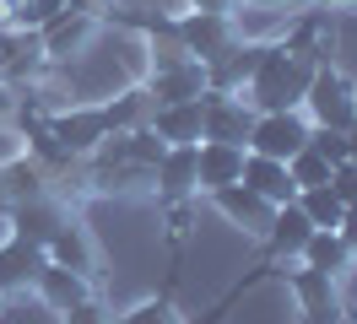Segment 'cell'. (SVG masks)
Segmentation results:
<instances>
[{
	"mask_svg": "<svg viewBox=\"0 0 357 324\" xmlns=\"http://www.w3.org/2000/svg\"><path fill=\"white\" fill-rule=\"evenodd\" d=\"M87 33H92V17H87V11H76V17L60 11L54 22H44V54H49V60H70V49L87 38Z\"/></svg>",
	"mask_w": 357,
	"mask_h": 324,
	"instance_id": "44dd1931",
	"label": "cell"
},
{
	"mask_svg": "<svg viewBox=\"0 0 357 324\" xmlns=\"http://www.w3.org/2000/svg\"><path fill=\"white\" fill-rule=\"evenodd\" d=\"M314 70H319L314 60L287 54L282 43H271L266 60H260V70H255V76H249V86H244L249 108H255V114H271V108H298V103H303V92H309V82H314Z\"/></svg>",
	"mask_w": 357,
	"mask_h": 324,
	"instance_id": "6da1fadb",
	"label": "cell"
},
{
	"mask_svg": "<svg viewBox=\"0 0 357 324\" xmlns=\"http://www.w3.org/2000/svg\"><path fill=\"white\" fill-rule=\"evenodd\" d=\"M174 33H178V43H184V49H190L201 65L222 60L227 49L238 43V33H233V17H227V11H190L184 22H174Z\"/></svg>",
	"mask_w": 357,
	"mask_h": 324,
	"instance_id": "5b68a950",
	"label": "cell"
},
{
	"mask_svg": "<svg viewBox=\"0 0 357 324\" xmlns=\"http://www.w3.org/2000/svg\"><path fill=\"white\" fill-rule=\"evenodd\" d=\"M0 194H6V206L38 200V194H44V168H38V162H27V157H17L11 168H0Z\"/></svg>",
	"mask_w": 357,
	"mask_h": 324,
	"instance_id": "7402d4cb",
	"label": "cell"
},
{
	"mask_svg": "<svg viewBox=\"0 0 357 324\" xmlns=\"http://www.w3.org/2000/svg\"><path fill=\"white\" fill-rule=\"evenodd\" d=\"M60 222H66V216H60V206H54L49 194H38V200H22V206H11V233L27 238V243H38V249H44L49 238L60 233Z\"/></svg>",
	"mask_w": 357,
	"mask_h": 324,
	"instance_id": "5bb4252c",
	"label": "cell"
},
{
	"mask_svg": "<svg viewBox=\"0 0 357 324\" xmlns=\"http://www.w3.org/2000/svg\"><path fill=\"white\" fill-rule=\"evenodd\" d=\"M54 141L70 151V157H92V151L109 141V125H103V108H70V114H54Z\"/></svg>",
	"mask_w": 357,
	"mask_h": 324,
	"instance_id": "52a82bcc",
	"label": "cell"
},
{
	"mask_svg": "<svg viewBox=\"0 0 357 324\" xmlns=\"http://www.w3.org/2000/svg\"><path fill=\"white\" fill-rule=\"evenodd\" d=\"M119 324H178V314L168 308V302H141V308H130Z\"/></svg>",
	"mask_w": 357,
	"mask_h": 324,
	"instance_id": "484cf974",
	"label": "cell"
},
{
	"mask_svg": "<svg viewBox=\"0 0 357 324\" xmlns=\"http://www.w3.org/2000/svg\"><path fill=\"white\" fill-rule=\"evenodd\" d=\"M6 108H11V92H6V86H0V119H6Z\"/></svg>",
	"mask_w": 357,
	"mask_h": 324,
	"instance_id": "d6a6232c",
	"label": "cell"
},
{
	"mask_svg": "<svg viewBox=\"0 0 357 324\" xmlns=\"http://www.w3.org/2000/svg\"><path fill=\"white\" fill-rule=\"evenodd\" d=\"M303 108H309V125L347 130V125L357 119V92L347 86V76H341V70L319 65V70H314V82H309V92H303Z\"/></svg>",
	"mask_w": 357,
	"mask_h": 324,
	"instance_id": "3957f363",
	"label": "cell"
},
{
	"mask_svg": "<svg viewBox=\"0 0 357 324\" xmlns=\"http://www.w3.org/2000/svg\"><path fill=\"white\" fill-rule=\"evenodd\" d=\"M152 103H190V98H201L206 92V65L195 54H184L174 65H157L152 70Z\"/></svg>",
	"mask_w": 357,
	"mask_h": 324,
	"instance_id": "ba28073f",
	"label": "cell"
},
{
	"mask_svg": "<svg viewBox=\"0 0 357 324\" xmlns=\"http://www.w3.org/2000/svg\"><path fill=\"white\" fill-rule=\"evenodd\" d=\"M201 114H206L201 141H227V146H244V141H249L255 108H249L244 92H211V86H206V92H201Z\"/></svg>",
	"mask_w": 357,
	"mask_h": 324,
	"instance_id": "277c9868",
	"label": "cell"
},
{
	"mask_svg": "<svg viewBox=\"0 0 357 324\" xmlns=\"http://www.w3.org/2000/svg\"><path fill=\"white\" fill-rule=\"evenodd\" d=\"M233 0H190V11H227Z\"/></svg>",
	"mask_w": 357,
	"mask_h": 324,
	"instance_id": "f1b7e54d",
	"label": "cell"
},
{
	"mask_svg": "<svg viewBox=\"0 0 357 324\" xmlns=\"http://www.w3.org/2000/svg\"><path fill=\"white\" fill-rule=\"evenodd\" d=\"M38 265H44V249L11 233L6 243H0V292H17V286H27V281L38 276Z\"/></svg>",
	"mask_w": 357,
	"mask_h": 324,
	"instance_id": "e0dca14e",
	"label": "cell"
},
{
	"mask_svg": "<svg viewBox=\"0 0 357 324\" xmlns=\"http://www.w3.org/2000/svg\"><path fill=\"white\" fill-rule=\"evenodd\" d=\"M211 200H217V206L227 211V222H238L244 233L266 238V227H271V211H276V206H266V200H260L255 190H244V184H227V190H217Z\"/></svg>",
	"mask_w": 357,
	"mask_h": 324,
	"instance_id": "9a60e30c",
	"label": "cell"
},
{
	"mask_svg": "<svg viewBox=\"0 0 357 324\" xmlns=\"http://www.w3.org/2000/svg\"><path fill=\"white\" fill-rule=\"evenodd\" d=\"M298 206H303V216H309L314 227H341V216H347V200L331 190V184H314V190H298Z\"/></svg>",
	"mask_w": 357,
	"mask_h": 324,
	"instance_id": "603a6c76",
	"label": "cell"
},
{
	"mask_svg": "<svg viewBox=\"0 0 357 324\" xmlns=\"http://www.w3.org/2000/svg\"><path fill=\"white\" fill-rule=\"evenodd\" d=\"M44 259H54V265H66V270L92 276V243H87V233H82L76 222H60V233L44 243Z\"/></svg>",
	"mask_w": 357,
	"mask_h": 324,
	"instance_id": "d6986e66",
	"label": "cell"
},
{
	"mask_svg": "<svg viewBox=\"0 0 357 324\" xmlns=\"http://www.w3.org/2000/svg\"><path fill=\"white\" fill-rule=\"evenodd\" d=\"M249 151H260V157H276V162H287L292 151L309 146V119L298 114V108H271V114H255V125H249Z\"/></svg>",
	"mask_w": 357,
	"mask_h": 324,
	"instance_id": "7a4b0ae2",
	"label": "cell"
},
{
	"mask_svg": "<svg viewBox=\"0 0 357 324\" xmlns=\"http://www.w3.org/2000/svg\"><path fill=\"white\" fill-rule=\"evenodd\" d=\"M347 157H352V162H357V119H352V125H347Z\"/></svg>",
	"mask_w": 357,
	"mask_h": 324,
	"instance_id": "f546056e",
	"label": "cell"
},
{
	"mask_svg": "<svg viewBox=\"0 0 357 324\" xmlns=\"http://www.w3.org/2000/svg\"><path fill=\"white\" fill-rule=\"evenodd\" d=\"M244 190H255L266 206H292L298 200V184H292L287 162H276V157H260V151H244V178H238Z\"/></svg>",
	"mask_w": 357,
	"mask_h": 324,
	"instance_id": "8992f818",
	"label": "cell"
},
{
	"mask_svg": "<svg viewBox=\"0 0 357 324\" xmlns=\"http://www.w3.org/2000/svg\"><path fill=\"white\" fill-rule=\"evenodd\" d=\"M292 292L303 302V319H341L335 314V276L331 270H314V265L292 270Z\"/></svg>",
	"mask_w": 357,
	"mask_h": 324,
	"instance_id": "2e32d148",
	"label": "cell"
},
{
	"mask_svg": "<svg viewBox=\"0 0 357 324\" xmlns=\"http://www.w3.org/2000/svg\"><path fill=\"white\" fill-rule=\"evenodd\" d=\"M195 173H201V194H217L227 184L244 178V146H227V141H201L195 146Z\"/></svg>",
	"mask_w": 357,
	"mask_h": 324,
	"instance_id": "9c48e42d",
	"label": "cell"
},
{
	"mask_svg": "<svg viewBox=\"0 0 357 324\" xmlns=\"http://www.w3.org/2000/svg\"><path fill=\"white\" fill-rule=\"evenodd\" d=\"M6 238H11V216L0 211V243H6Z\"/></svg>",
	"mask_w": 357,
	"mask_h": 324,
	"instance_id": "4dcf8cb0",
	"label": "cell"
},
{
	"mask_svg": "<svg viewBox=\"0 0 357 324\" xmlns=\"http://www.w3.org/2000/svg\"><path fill=\"white\" fill-rule=\"evenodd\" d=\"M314 238V222L303 216V206L292 200V206H276L271 211V227H266V249L276 259H298L303 254V243Z\"/></svg>",
	"mask_w": 357,
	"mask_h": 324,
	"instance_id": "8fae6325",
	"label": "cell"
},
{
	"mask_svg": "<svg viewBox=\"0 0 357 324\" xmlns=\"http://www.w3.org/2000/svg\"><path fill=\"white\" fill-rule=\"evenodd\" d=\"M244 6H282V11H287L292 0H244Z\"/></svg>",
	"mask_w": 357,
	"mask_h": 324,
	"instance_id": "1f68e13d",
	"label": "cell"
},
{
	"mask_svg": "<svg viewBox=\"0 0 357 324\" xmlns=\"http://www.w3.org/2000/svg\"><path fill=\"white\" fill-rule=\"evenodd\" d=\"M287 173H292V184H298V190H314V184H331V162H325V157H319L314 146L292 151V157H287Z\"/></svg>",
	"mask_w": 357,
	"mask_h": 324,
	"instance_id": "cb8c5ba5",
	"label": "cell"
},
{
	"mask_svg": "<svg viewBox=\"0 0 357 324\" xmlns=\"http://www.w3.org/2000/svg\"><path fill=\"white\" fill-rule=\"evenodd\" d=\"M335 233H341V243H347L352 259H357V206H347V216H341V227H335Z\"/></svg>",
	"mask_w": 357,
	"mask_h": 324,
	"instance_id": "83f0119b",
	"label": "cell"
},
{
	"mask_svg": "<svg viewBox=\"0 0 357 324\" xmlns=\"http://www.w3.org/2000/svg\"><path fill=\"white\" fill-rule=\"evenodd\" d=\"M303 265H314V270H331V276H347V265H352V249L341 243V233H331V227H314V238L303 243Z\"/></svg>",
	"mask_w": 357,
	"mask_h": 324,
	"instance_id": "ffe728a7",
	"label": "cell"
},
{
	"mask_svg": "<svg viewBox=\"0 0 357 324\" xmlns=\"http://www.w3.org/2000/svg\"><path fill=\"white\" fill-rule=\"evenodd\" d=\"M60 11H70V0H22V6H17V22L44 27V22H54Z\"/></svg>",
	"mask_w": 357,
	"mask_h": 324,
	"instance_id": "d4e9b609",
	"label": "cell"
},
{
	"mask_svg": "<svg viewBox=\"0 0 357 324\" xmlns=\"http://www.w3.org/2000/svg\"><path fill=\"white\" fill-rule=\"evenodd\" d=\"M201 146V141H195ZM195 146H168L162 162L152 168V184L168 200H184V194H201V173H195Z\"/></svg>",
	"mask_w": 357,
	"mask_h": 324,
	"instance_id": "7c38bea8",
	"label": "cell"
},
{
	"mask_svg": "<svg viewBox=\"0 0 357 324\" xmlns=\"http://www.w3.org/2000/svg\"><path fill=\"white\" fill-rule=\"evenodd\" d=\"M352 324H357V319H352Z\"/></svg>",
	"mask_w": 357,
	"mask_h": 324,
	"instance_id": "e575fe53",
	"label": "cell"
},
{
	"mask_svg": "<svg viewBox=\"0 0 357 324\" xmlns=\"http://www.w3.org/2000/svg\"><path fill=\"white\" fill-rule=\"evenodd\" d=\"M303 324H335V319H303Z\"/></svg>",
	"mask_w": 357,
	"mask_h": 324,
	"instance_id": "836d02e7",
	"label": "cell"
},
{
	"mask_svg": "<svg viewBox=\"0 0 357 324\" xmlns=\"http://www.w3.org/2000/svg\"><path fill=\"white\" fill-rule=\"evenodd\" d=\"M103 108V125H109V135H125V130H146L152 125V92L146 86H130V92H119V98H109Z\"/></svg>",
	"mask_w": 357,
	"mask_h": 324,
	"instance_id": "ac0fdd59",
	"label": "cell"
},
{
	"mask_svg": "<svg viewBox=\"0 0 357 324\" xmlns=\"http://www.w3.org/2000/svg\"><path fill=\"white\" fill-rule=\"evenodd\" d=\"M201 125H206L201 98H190V103H157L146 130H152L162 146H195V141H201Z\"/></svg>",
	"mask_w": 357,
	"mask_h": 324,
	"instance_id": "30bf717a",
	"label": "cell"
},
{
	"mask_svg": "<svg viewBox=\"0 0 357 324\" xmlns=\"http://www.w3.org/2000/svg\"><path fill=\"white\" fill-rule=\"evenodd\" d=\"M66 324H109V314H103V302L82 298L76 308H66Z\"/></svg>",
	"mask_w": 357,
	"mask_h": 324,
	"instance_id": "4316f807",
	"label": "cell"
},
{
	"mask_svg": "<svg viewBox=\"0 0 357 324\" xmlns=\"http://www.w3.org/2000/svg\"><path fill=\"white\" fill-rule=\"evenodd\" d=\"M33 286H38V298H44L54 314H66V308H76V302L87 298V276H82V270H66V265H54V259L38 265Z\"/></svg>",
	"mask_w": 357,
	"mask_h": 324,
	"instance_id": "4fadbf2b",
	"label": "cell"
}]
</instances>
